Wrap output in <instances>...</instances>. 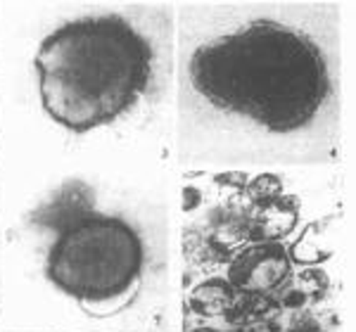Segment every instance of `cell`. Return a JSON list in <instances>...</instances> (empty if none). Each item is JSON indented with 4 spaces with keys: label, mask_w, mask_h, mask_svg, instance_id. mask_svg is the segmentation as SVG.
<instances>
[{
    "label": "cell",
    "mask_w": 356,
    "mask_h": 332,
    "mask_svg": "<svg viewBox=\"0 0 356 332\" xmlns=\"http://www.w3.org/2000/svg\"><path fill=\"white\" fill-rule=\"evenodd\" d=\"M245 188H247V192H250L252 202H254L257 207H266L268 202H273L275 197H280L283 183L275 179V176H259V179H254L250 185H245Z\"/></svg>",
    "instance_id": "cell-7"
},
{
    "label": "cell",
    "mask_w": 356,
    "mask_h": 332,
    "mask_svg": "<svg viewBox=\"0 0 356 332\" xmlns=\"http://www.w3.org/2000/svg\"><path fill=\"white\" fill-rule=\"evenodd\" d=\"M304 301H307V294H304L302 290H297V292L285 294L283 304H285V308H300V306H304Z\"/></svg>",
    "instance_id": "cell-9"
},
{
    "label": "cell",
    "mask_w": 356,
    "mask_h": 332,
    "mask_svg": "<svg viewBox=\"0 0 356 332\" xmlns=\"http://www.w3.org/2000/svg\"><path fill=\"white\" fill-rule=\"evenodd\" d=\"M290 276V256L280 242H259L240 251L228 266V283L243 292H266Z\"/></svg>",
    "instance_id": "cell-4"
},
{
    "label": "cell",
    "mask_w": 356,
    "mask_h": 332,
    "mask_svg": "<svg viewBox=\"0 0 356 332\" xmlns=\"http://www.w3.org/2000/svg\"><path fill=\"white\" fill-rule=\"evenodd\" d=\"M188 76L211 110L271 133L309 126L332 93L318 43L278 22H252L200 45L188 62Z\"/></svg>",
    "instance_id": "cell-2"
},
{
    "label": "cell",
    "mask_w": 356,
    "mask_h": 332,
    "mask_svg": "<svg viewBox=\"0 0 356 332\" xmlns=\"http://www.w3.org/2000/svg\"><path fill=\"white\" fill-rule=\"evenodd\" d=\"M33 69L48 117L88 133L117 124L152 93L162 72V38L140 13L83 15L43 38Z\"/></svg>",
    "instance_id": "cell-1"
},
{
    "label": "cell",
    "mask_w": 356,
    "mask_h": 332,
    "mask_svg": "<svg viewBox=\"0 0 356 332\" xmlns=\"http://www.w3.org/2000/svg\"><path fill=\"white\" fill-rule=\"evenodd\" d=\"M145 268L140 233L122 216L86 211L55 233L45 276L88 316L107 318L136 299Z\"/></svg>",
    "instance_id": "cell-3"
},
{
    "label": "cell",
    "mask_w": 356,
    "mask_h": 332,
    "mask_svg": "<svg viewBox=\"0 0 356 332\" xmlns=\"http://www.w3.org/2000/svg\"><path fill=\"white\" fill-rule=\"evenodd\" d=\"M95 209V192L90 185H86L83 181H69L57 190V194L48 199L45 204L38 207L36 214L31 216V223L43 231L57 233L79 219L86 211Z\"/></svg>",
    "instance_id": "cell-5"
},
{
    "label": "cell",
    "mask_w": 356,
    "mask_h": 332,
    "mask_svg": "<svg viewBox=\"0 0 356 332\" xmlns=\"http://www.w3.org/2000/svg\"><path fill=\"white\" fill-rule=\"evenodd\" d=\"M202 199V192L197 190L195 185H186L183 188V211H193Z\"/></svg>",
    "instance_id": "cell-8"
},
{
    "label": "cell",
    "mask_w": 356,
    "mask_h": 332,
    "mask_svg": "<svg viewBox=\"0 0 356 332\" xmlns=\"http://www.w3.org/2000/svg\"><path fill=\"white\" fill-rule=\"evenodd\" d=\"M235 292L238 290L228 280H209V283L200 285L193 292V308L202 313V316H216V313L226 311V306L233 301Z\"/></svg>",
    "instance_id": "cell-6"
},
{
    "label": "cell",
    "mask_w": 356,
    "mask_h": 332,
    "mask_svg": "<svg viewBox=\"0 0 356 332\" xmlns=\"http://www.w3.org/2000/svg\"><path fill=\"white\" fill-rule=\"evenodd\" d=\"M216 181L226 183V185H235V188H245L247 185V176H243V174H226V176H219Z\"/></svg>",
    "instance_id": "cell-10"
}]
</instances>
